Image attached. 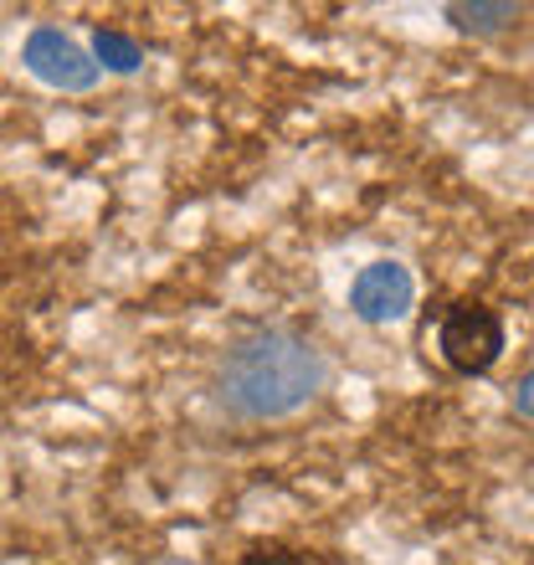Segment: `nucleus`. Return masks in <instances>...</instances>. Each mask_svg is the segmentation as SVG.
<instances>
[{
	"label": "nucleus",
	"instance_id": "obj_1",
	"mask_svg": "<svg viewBox=\"0 0 534 565\" xmlns=\"http://www.w3.org/2000/svg\"><path fill=\"white\" fill-rule=\"evenodd\" d=\"M329 391V355L293 329H253L222 350L211 396L232 422L298 417Z\"/></svg>",
	"mask_w": 534,
	"mask_h": 565
},
{
	"label": "nucleus",
	"instance_id": "obj_2",
	"mask_svg": "<svg viewBox=\"0 0 534 565\" xmlns=\"http://www.w3.org/2000/svg\"><path fill=\"white\" fill-rule=\"evenodd\" d=\"M509 350V324L504 313L483 303V298H458L447 303L442 324H437V355L452 375H489Z\"/></svg>",
	"mask_w": 534,
	"mask_h": 565
},
{
	"label": "nucleus",
	"instance_id": "obj_3",
	"mask_svg": "<svg viewBox=\"0 0 534 565\" xmlns=\"http://www.w3.org/2000/svg\"><path fill=\"white\" fill-rule=\"evenodd\" d=\"M21 67L42 88H57V93H93L98 77H104L98 57L83 42H73L62 26H31L26 42H21Z\"/></svg>",
	"mask_w": 534,
	"mask_h": 565
},
{
	"label": "nucleus",
	"instance_id": "obj_4",
	"mask_svg": "<svg viewBox=\"0 0 534 565\" xmlns=\"http://www.w3.org/2000/svg\"><path fill=\"white\" fill-rule=\"evenodd\" d=\"M350 313H355L360 324H400L406 313H412L416 303V278L406 263H396V257H375V263H365V268L350 278Z\"/></svg>",
	"mask_w": 534,
	"mask_h": 565
},
{
	"label": "nucleus",
	"instance_id": "obj_5",
	"mask_svg": "<svg viewBox=\"0 0 534 565\" xmlns=\"http://www.w3.org/2000/svg\"><path fill=\"white\" fill-rule=\"evenodd\" d=\"M520 15H524V6H514V0H447L442 6V21L458 36H499Z\"/></svg>",
	"mask_w": 534,
	"mask_h": 565
},
{
	"label": "nucleus",
	"instance_id": "obj_6",
	"mask_svg": "<svg viewBox=\"0 0 534 565\" xmlns=\"http://www.w3.org/2000/svg\"><path fill=\"white\" fill-rule=\"evenodd\" d=\"M88 52L98 57L104 73H119V77H134L139 67H145V46L134 42L129 31H119V26H93Z\"/></svg>",
	"mask_w": 534,
	"mask_h": 565
},
{
	"label": "nucleus",
	"instance_id": "obj_7",
	"mask_svg": "<svg viewBox=\"0 0 534 565\" xmlns=\"http://www.w3.org/2000/svg\"><path fill=\"white\" fill-rule=\"evenodd\" d=\"M232 565H344L334 551H313V545H288V540H253Z\"/></svg>",
	"mask_w": 534,
	"mask_h": 565
},
{
	"label": "nucleus",
	"instance_id": "obj_8",
	"mask_svg": "<svg viewBox=\"0 0 534 565\" xmlns=\"http://www.w3.org/2000/svg\"><path fill=\"white\" fill-rule=\"evenodd\" d=\"M514 417L534 422V371H530V375H524L520 386H514Z\"/></svg>",
	"mask_w": 534,
	"mask_h": 565
}]
</instances>
